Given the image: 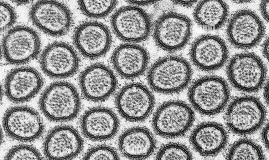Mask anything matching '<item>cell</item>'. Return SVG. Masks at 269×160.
<instances>
[{"label":"cell","mask_w":269,"mask_h":160,"mask_svg":"<svg viewBox=\"0 0 269 160\" xmlns=\"http://www.w3.org/2000/svg\"><path fill=\"white\" fill-rule=\"evenodd\" d=\"M83 139L73 127L61 125L51 129L43 143V153L48 160H71L83 148Z\"/></svg>","instance_id":"17"},{"label":"cell","mask_w":269,"mask_h":160,"mask_svg":"<svg viewBox=\"0 0 269 160\" xmlns=\"http://www.w3.org/2000/svg\"><path fill=\"white\" fill-rule=\"evenodd\" d=\"M192 23L187 16L174 11L162 14L153 25V37L157 46L163 50L174 52L188 44L192 34Z\"/></svg>","instance_id":"7"},{"label":"cell","mask_w":269,"mask_h":160,"mask_svg":"<svg viewBox=\"0 0 269 160\" xmlns=\"http://www.w3.org/2000/svg\"><path fill=\"white\" fill-rule=\"evenodd\" d=\"M252 1L250 0H237L232 1V2H234L235 3L241 4L249 3Z\"/></svg>","instance_id":"38"},{"label":"cell","mask_w":269,"mask_h":160,"mask_svg":"<svg viewBox=\"0 0 269 160\" xmlns=\"http://www.w3.org/2000/svg\"><path fill=\"white\" fill-rule=\"evenodd\" d=\"M229 15L227 4L222 0H203L198 2L193 16L197 24L208 31L216 30L227 22Z\"/></svg>","instance_id":"24"},{"label":"cell","mask_w":269,"mask_h":160,"mask_svg":"<svg viewBox=\"0 0 269 160\" xmlns=\"http://www.w3.org/2000/svg\"><path fill=\"white\" fill-rule=\"evenodd\" d=\"M172 2L175 5L189 8L193 6L197 1L194 0H175Z\"/></svg>","instance_id":"33"},{"label":"cell","mask_w":269,"mask_h":160,"mask_svg":"<svg viewBox=\"0 0 269 160\" xmlns=\"http://www.w3.org/2000/svg\"><path fill=\"white\" fill-rule=\"evenodd\" d=\"M192 63L205 72L215 71L221 68L229 57L228 47L224 40L214 34L199 36L192 42L189 50Z\"/></svg>","instance_id":"16"},{"label":"cell","mask_w":269,"mask_h":160,"mask_svg":"<svg viewBox=\"0 0 269 160\" xmlns=\"http://www.w3.org/2000/svg\"><path fill=\"white\" fill-rule=\"evenodd\" d=\"M228 134L224 127L215 122H203L192 131L189 141L194 149L205 157H213L221 152L226 147Z\"/></svg>","instance_id":"22"},{"label":"cell","mask_w":269,"mask_h":160,"mask_svg":"<svg viewBox=\"0 0 269 160\" xmlns=\"http://www.w3.org/2000/svg\"><path fill=\"white\" fill-rule=\"evenodd\" d=\"M264 24L257 14L248 8L239 10L233 13L227 22V38L235 48L251 49L256 46L265 33Z\"/></svg>","instance_id":"9"},{"label":"cell","mask_w":269,"mask_h":160,"mask_svg":"<svg viewBox=\"0 0 269 160\" xmlns=\"http://www.w3.org/2000/svg\"><path fill=\"white\" fill-rule=\"evenodd\" d=\"M225 160H265L261 147L254 140L242 138L234 142L228 148Z\"/></svg>","instance_id":"25"},{"label":"cell","mask_w":269,"mask_h":160,"mask_svg":"<svg viewBox=\"0 0 269 160\" xmlns=\"http://www.w3.org/2000/svg\"><path fill=\"white\" fill-rule=\"evenodd\" d=\"M82 160H120V158L114 148L102 144L89 148L84 154Z\"/></svg>","instance_id":"29"},{"label":"cell","mask_w":269,"mask_h":160,"mask_svg":"<svg viewBox=\"0 0 269 160\" xmlns=\"http://www.w3.org/2000/svg\"><path fill=\"white\" fill-rule=\"evenodd\" d=\"M117 1L80 0L78 1L79 8L85 16L93 19L106 17L115 9Z\"/></svg>","instance_id":"26"},{"label":"cell","mask_w":269,"mask_h":160,"mask_svg":"<svg viewBox=\"0 0 269 160\" xmlns=\"http://www.w3.org/2000/svg\"><path fill=\"white\" fill-rule=\"evenodd\" d=\"M3 129L11 139L23 142H34L39 138L44 130L39 113L33 108L17 106L8 108L2 120Z\"/></svg>","instance_id":"13"},{"label":"cell","mask_w":269,"mask_h":160,"mask_svg":"<svg viewBox=\"0 0 269 160\" xmlns=\"http://www.w3.org/2000/svg\"><path fill=\"white\" fill-rule=\"evenodd\" d=\"M155 160H193V157L190 149L185 145L170 142L161 147Z\"/></svg>","instance_id":"27"},{"label":"cell","mask_w":269,"mask_h":160,"mask_svg":"<svg viewBox=\"0 0 269 160\" xmlns=\"http://www.w3.org/2000/svg\"><path fill=\"white\" fill-rule=\"evenodd\" d=\"M29 18L38 29L49 35L60 37L66 34L72 25L70 10L65 4L54 0H40L31 7Z\"/></svg>","instance_id":"11"},{"label":"cell","mask_w":269,"mask_h":160,"mask_svg":"<svg viewBox=\"0 0 269 160\" xmlns=\"http://www.w3.org/2000/svg\"><path fill=\"white\" fill-rule=\"evenodd\" d=\"M158 1L152 0H129L127 1L130 5L139 7V6H145L151 5L156 3Z\"/></svg>","instance_id":"34"},{"label":"cell","mask_w":269,"mask_h":160,"mask_svg":"<svg viewBox=\"0 0 269 160\" xmlns=\"http://www.w3.org/2000/svg\"><path fill=\"white\" fill-rule=\"evenodd\" d=\"M111 24L113 32L119 39L126 42L137 43L147 39L152 32L153 24L144 10L130 5L116 10L111 17Z\"/></svg>","instance_id":"10"},{"label":"cell","mask_w":269,"mask_h":160,"mask_svg":"<svg viewBox=\"0 0 269 160\" xmlns=\"http://www.w3.org/2000/svg\"><path fill=\"white\" fill-rule=\"evenodd\" d=\"M39 64L43 72L49 77L62 79L76 73L80 59L74 48L64 42L56 41L48 45L39 58Z\"/></svg>","instance_id":"14"},{"label":"cell","mask_w":269,"mask_h":160,"mask_svg":"<svg viewBox=\"0 0 269 160\" xmlns=\"http://www.w3.org/2000/svg\"><path fill=\"white\" fill-rule=\"evenodd\" d=\"M4 160H44L39 151L34 146L19 144L12 147L6 153Z\"/></svg>","instance_id":"28"},{"label":"cell","mask_w":269,"mask_h":160,"mask_svg":"<svg viewBox=\"0 0 269 160\" xmlns=\"http://www.w3.org/2000/svg\"><path fill=\"white\" fill-rule=\"evenodd\" d=\"M149 60L147 50L137 43H126L117 46L111 58L112 65L122 78L132 79L144 74Z\"/></svg>","instance_id":"21"},{"label":"cell","mask_w":269,"mask_h":160,"mask_svg":"<svg viewBox=\"0 0 269 160\" xmlns=\"http://www.w3.org/2000/svg\"><path fill=\"white\" fill-rule=\"evenodd\" d=\"M266 114L264 105L257 97L250 95L238 97L230 102L227 108L226 124L235 134L249 135L262 127Z\"/></svg>","instance_id":"5"},{"label":"cell","mask_w":269,"mask_h":160,"mask_svg":"<svg viewBox=\"0 0 269 160\" xmlns=\"http://www.w3.org/2000/svg\"><path fill=\"white\" fill-rule=\"evenodd\" d=\"M80 127L84 135L95 141H103L113 138L119 127V118L111 109L96 107L86 110L80 120Z\"/></svg>","instance_id":"20"},{"label":"cell","mask_w":269,"mask_h":160,"mask_svg":"<svg viewBox=\"0 0 269 160\" xmlns=\"http://www.w3.org/2000/svg\"><path fill=\"white\" fill-rule=\"evenodd\" d=\"M74 46L85 58L94 60L108 52L112 43L111 32L103 23L97 21H85L75 28L73 36Z\"/></svg>","instance_id":"15"},{"label":"cell","mask_w":269,"mask_h":160,"mask_svg":"<svg viewBox=\"0 0 269 160\" xmlns=\"http://www.w3.org/2000/svg\"><path fill=\"white\" fill-rule=\"evenodd\" d=\"M194 120V111L190 105L181 100H171L157 108L153 115L152 124L158 135L172 139L185 135Z\"/></svg>","instance_id":"6"},{"label":"cell","mask_w":269,"mask_h":160,"mask_svg":"<svg viewBox=\"0 0 269 160\" xmlns=\"http://www.w3.org/2000/svg\"><path fill=\"white\" fill-rule=\"evenodd\" d=\"M41 45L39 35L34 29L24 25L17 26L6 32L3 37L2 55L9 64H25L38 56Z\"/></svg>","instance_id":"8"},{"label":"cell","mask_w":269,"mask_h":160,"mask_svg":"<svg viewBox=\"0 0 269 160\" xmlns=\"http://www.w3.org/2000/svg\"><path fill=\"white\" fill-rule=\"evenodd\" d=\"M119 150L125 157L131 160H145L153 153L156 142L151 132L143 127L128 128L120 135L118 141Z\"/></svg>","instance_id":"23"},{"label":"cell","mask_w":269,"mask_h":160,"mask_svg":"<svg viewBox=\"0 0 269 160\" xmlns=\"http://www.w3.org/2000/svg\"><path fill=\"white\" fill-rule=\"evenodd\" d=\"M263 96L265 101L267 104L269 103V83L267 82L265 84L263 91Z\"/></svg>","instance_id":"36"},{"label":"cell","mask_w":269,"mask_h":160,"mask_svg":"<svg viewBox=\"0 0 269 160\" xmlns=\"http://www.w3.org/2000/svg\"><path fill=\"white\" fill-rule=\"evenodd\" d=\"M44 81L40 73L34 68L23 66L11 70L4 82V90L12 102L21 103L34 98L41 90Z\"/></svg>","instance_id":"19"},{"label":"cell","mask_w":269,"mask_h":160,"mask_svg":"<svg viewBox=\"0 0 269 160\" xmlns=\"http://www.w3.org/2000/svg\"><path fill=\"white\" fill-rule=\"evenodd\" d=\"M269 0L262 1L259 5L260 11L263 19L267 22H269Z\"/></svg>","instance_id":"31"},{"label":"cell","mask_w":269,"mask_h":160,"mask_svg":"<svg viewBox=\"0 0 269 160\" xmlns=\"http://www.w3.org/2000/svg\"><path fill=\"white\" fill-rule=\"evenodd\" d=\"M269 124L267 123L263 128L261 134L262 142L266 148L269 149Z\"/></svg>","instance_id":"32"},{"label":"cell","mask_w":269,"mask_h":160,"mask_svg":"<svg viewBox=\"0 0 269 160\" xmlns=\"http://www.w3.org/2000/svg\"><path fill=\"white\" fill-rule=\"evenodd\" d=\"M0 31L6 32L12 28L17 19L16 12L9 4L3 1L0 2Z\"/></svg>","instance_id":"30"},{"label":"cell","mask_w":269,"mask_h":160,"mask_svg":"<svg viewBox=\"0 0 269 160\" xmlns=\"http://www.w3.org/2000/svg\"><path fill=\"white\" fill-rule=\"evenodd\" d=\"M79 83L84 97L95 102L108 99L114 92L117 85L113 71L100 63L93 64L85 69L79 75Z\"/></svg>","instance_id":"18"},{"label":"cell","mask_w":269,"mask_h":160,"mask_svg":"<svg viewBox=\"0 0 269 160\" xmlns=\"http://www.w3.org/2000/svg\"><path fill=\"white\" fill-rule=\"evenodd\" d=\"M155 100L151 91L137 82L127 83L118 91L115 104L120 115L132 122H142L147 118L154 107Z\"/></svg>","instance_id":"12"},{"label":"cell","mask_w":269,"mask_h":160,"mask_svg":"<svg viewBox=\"0 0 269 160\" xmlns=\"http://www.w3.org/2000/svg\"><path fill=\"white\" fill-rule=\"evenodd\" d=\"M39 105L40 111L49 120L65 122L77 116L80 109L81 101L73 85L59 81L47 87L40 96Z\"/></svg>","instance_id":"2"},{"label":"cell","mask_w":269,"mask_h":160,"mask_svg":"<svg viewBox=\"0 0 269 160\" xmlns=\"http://www.w3.org/2000/svg\"><path fill=\"white\" fill-rule=\"evenodd\" d=\"M192 70L189 62L183 57L169 55L155 62L149 69L147 80L155 92L172 94L182 91L190 83Z\"/></svg>","instance_id":"1"},{"label":"cell","mask_w":269,"mask_h":160,"mask_svg":"<svg viewBox=\"0 0 269 160\" xmlns=\"http://www.w3.org/2000/svg\"><path fill=\"white\" fill-rule=\"evenodd\" d=\"M263 56L267 60H269V38L267 37L263 42L261 48Z\"/></svg>","instance_id":"35"},{"label":"cell","mask_w":269,"mask_h":160,"mask_svg":"<svg viewBox=\"0 0 269 160\" xmlns=\"http://www.w3.org/2000/svg\"><path fill=\"white\" fill-rule=\"evenodd\" d=\"M226 74L231 84L238 91L253 93L263 86L267 69L262 59L252 52L236 53L229 60Z\"/></svg>","instance_id":"4"},{"label":"cell","mask_w":269,"mask_h":160,"mask_svg":"<svg viewBox=\"0 0 269 160\" xmlns=\"http://www.w3.org/2000/svg\"><path fill=\"white\" fill-rule=\"evenodd\" d=\"M13 2L18 5H23L29 3V1H14Z\"/></svg>","instance_id":"37"},{"label":"cell","mask_w":269,"mask_h":160,"mask_svg":"<svg viewBox=\"0 0 269 160\" xmlns=\"http://www.w3.org/2000/svg\"><path fill=\"white\" fill-rule=\"evenodd\" d=\"M188 96L191 106L200 114L212 116L220 113L229 101V87L222 78L206 75L193 82L189 88Z\"/></svg>","instance_id":"3"}]
</instances>
